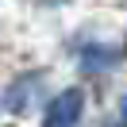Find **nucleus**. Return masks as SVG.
I'll use <instances>...</instances> for the list:
<instances>
[{"instance_id":"obj_1","label":"nucleus","mask_w":127,"mask_h":127,"mask_svg":"<svg viewBox=\"0 0 127 127\" xmlns=\"http://www.w3.org/2000/svg\"><path fill=\"white\" fill-rule=\"evenodd\" d=\"M81 108H85V93H81V89H62V93L46 104V127H69V123H77Z\"/></svg>"},{"instance_id":"obj_2","label":"nucleus","mask_w":127,"mask_h":127,"mask_svg":"<svg viewBox=\"0 0 127 127\" xmlns=\"http://www.w3.org/2000/svg\"><path fill=\"white\" fill-rule=\"evenodd\" d=\"M35 85H39V77H23V81H16V85H12V93H8V108L19 112V108H23V96H31Z\"/></svg>"},{"instance_id":"obj_3","label":"nucleus","mask_w":127,"mask_h":127,"mask_svg":"<svg viewBox=\"0 0 127 127\" xmlns=\"http://www.w3.org/2000/svg\"><path fill=\"white\" fill-rule=\"evenodd\" d=\"M119 119L127 123V93H123V100H119Z\"/></svg>"}]
</instances>
